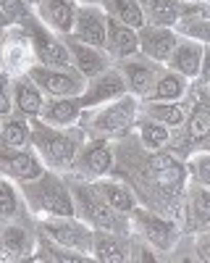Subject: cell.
I'll use <instances>...</instances> for the list:
<instances>
[{
	"label": "cell",
	"mask_w": 210,
	"mask_h": 263,
	"mask_svg": "<svg viewBox=\"0 0 210 263\" xmlns=\"http://www.w3.org/2000/svg\"><path fill=\"white\" fill-rule=\"evenodd\" d=\"M137 195L139 205L179 221L186 192V166L171 150H147L137 135H126L113 145V171Z\"/></svg>",
	"instance_id": "1"
},
{
	"label": "cell",
	"mask_w": 210,
	"mask_h": 263,
	"mask_svg": "<svg viewBox=\"0 0 210 263\" xmlns=\"http://www.w3.org/2000/svg\"><path fill=\"white\" fill-rule=\"evenodd\" d=\"M84 140H87V132L79 124L50 126L39 119H32V147L39 156V161L45 163V168H53L58 174H69Z\"/></svg>",
	"instance_id": "2"
},
{
	"label": "cell",
	"mask_w": 210,
	"mask_h": 263,
	"mask_svg": "<svg viewBox=\"0 0 210 263\" xmlns=\"http://www.w3.org/2000/svg\"><path fill=\"white\" fill-rule=\"evenodd\" d=\"M18 192L34 218H50V216H76L74 197L69 190L66 174H58L53 168H45L37 179L21 182Z\"/></svg>",
	"instance_id": "3"
},
{
	"label": "cell",
	"mask_w": 210,
	"mask_h": 263,
	"mask_svg": "<svg viewBox=\"0 0 210 263\" xmlns=\"http://www.w3.org/2000/svg\"><path fill=\"white\" fill-rule=\"evenodd\" d=\"M137 116H139V98L126 92L116 100L81 111L79 126L87 132V137H102V140L116 142L134 132Z\"/></svg>",
	"instance_id": "4"
},
{
	"label": "cell",
	"mask_w": 210,
	"mask_h": 263,
	"mask_svg": "<svg viewBox=\"0 0 210 263\" xmlns=\"http://www.w3.org/2000/svg\"><path fill=\"white\" fill-rule=\"evenodd\" d=\"M69 190H71V197H74V211H76V218H81L84 224H90L92 229H102V232H113V234H123L129 237L132 234V227H129V216H123L118 211H113L108 203H102L97 192L92 190L90 182L84 179H76V177H69Z\"/></svg>",
	"instance_id": "5"
},
{
	"label": "cell",
	"mask_w": 210,
	"mask_h": 263,
	"mask_svg": "<svg viewBox=\"0 0 210 263\" xmlns=\"http://www.w3.org/2000/svg\"><path fill=\"white\" fill-rule=\"evenodd\" d=\"M129 227H132V234L144 239L155 253H163L165 258H171V253L176 250V245L181 242V237H184L176 218L155 213V211L144 208V205H137L129 213Z\"/></svg>",
	"instance_id": "6"
},
{
	"label": "cell",
	"mask_w": 210,
	"mask_h": 263,
	"mask_svg": "<svg viewBox=\"0 0 210 263\" xmlns=\"http://www.w3.org/2000/svg\"><path fill=\"white\" fill-rule=\"evenodd\" d=\"M39 234L53 239L55 245L66 248L71 253H79L87 260H92V227L84 224L76 216H50V218H37Z\"/></svg>",
	"instance_id": "7"
},
{
	"label": "cell",
	"mask_w": 210,
	"mask_h": 263,
	"mask_svg": "<svg viewBox=\"0 0 210 263\" xmlns=\"http://www.w3.org/2000/svg\"><path fill=\"white\" fill-rule=\"evenodd\" d=\"M32 82L42 90L45 98H79L84 92V79L76 66H45V63H34L27 71Z\"/></svg>",
	"instance_id": "8"
},
{
	"label": "cell",
	"mask_w": 210,
	"mask_h": 263,
	"mask_svg": "<svg viewBox=\"0 0 210 263\" xmlns=\"http://www.w3.org/2000/svg\"><path fill=\"white\" fill-rule=\"evenodd\" d=\"M37 218H18V221H3L0 224V260L3 263H18L32 260L37 250Z\"/></svg>",
	"instance_id": "9"
},
{
	"label": "cell",
	"mask_w": 210,
	"mask_h": 263,
	"mask_svg": "<svg viewBox=\"0 0 210 263\" xmlns=\"http://www.w3.org/2000/svg\"><path fill=\"white\" fill-rule=\"evenodd\" d=\"M37 63L34 42L32 34L24 24H11L3 29V48H0V69L8 77L27 74L32 66Z\"/></svg>",
	"instance_id": "10"
},
{
	"label": "cell",
	"mask_w": 210,
	"mask_h": 263,
	"mask_svg": "<svg viewBox=\"0 0 210 263\" xmlns=\"http://www.w3.org/2000/svg\"><path fill=\"white\" fill-rule=\"evenodd\" d=\"M111 171H113V142L102 137H87L76 153L69 177L95 182V179L108 177Z\"/></svg>",
	"instance_id": "11"
},
{
	"label": "cell",
	"mask_w": 210,
	"mask_h": 263,
	"mask_svg": "<svg viewBox=\"0 0 210 263\" xmlns=\"http://www.w3.org/2000/svg\"><path fill=\"white\" fill-rule=\"evenodd\" d=\"M116 69L121 71L123 82H126V92L144 100L150 95V90L158 84V79L165 71V63H158L153 58H144L142 53L132 55V58H123V61H113Z\"/></svg>",
	"instance_id": "12"
},
{
	"label": "cell",
	"mask_w": 210,
	"mask_h": 263,
	"mask_svg": "<svg viewBox=\"0 0 210 263\" xmlns=\"http://www.w3.org/2000/svg\"><path fill=\"white\" fill-rule=\"evenodd\" d=\"M24 27H27L29 34H32L34 53H37V63H45V66H74L66 42H63V34L48 29L37 16L27 18Z\"/></svg>",
	"instance_id": "13"
},
{
	"label": "cell",
	"mask_w": 210,
	"mask_h": 263,
	"mask_svg": "<svg viewBox=\"0 0 210 263\" xmlns=\"http://www.w3.org/2000/svg\"><path fill=\"white\" fill-rule=\"evenodd\" d=\"M42 171H45V163L39 161V156L34 153L32 145L11 147V145L0 142V174H3V177H8L11 182L21 184V182L37 179Z\"/></svg>",
	"instance_id": "14"
},
{
	"label": "cell",
	"mask_w": 210,
	"mask_h": 263,
	"mask_svg": "<svg viewBox=\"0 0 210 263\" xmlns=\"http://www.w3.org/2000/svg\"><path fill=\"white\" fill-rule=\"evenodd\" d=\"M179 227L184 234H197L210 227V190L195 182H186V192L181 200Z\"/></svg>",
	"instance_id": "15"
},
{
	"label": "cell",
	"mask_w": 210,
	"mask_h": 263,
	"mask_svg": "<svg viewBox=\"0 0 210 263\" xmlns=\"http://www.w3.org/2000/svg\"><path fill=\"white\" fill-rule=\"evenodd\" d=\"M105 34H108V16L100 8V3H79L71 37L105 50Z\"/></svg>",
	"instance_id": "16"
},
{
	"label": "cell",
	"mask_w": 210,
	"mask_h": 263,
	"mask_svg": "<svg viewBox=\"0 0 210 263\" xmlns=\"http://www.w3.org/2000/svg\"><path fill=\"white\" fill-rule=\"evenodd\" d=\"M121 95H126V82H123L121 71L116 69V63H113L111 69H105L102 74L87 79L84 92L79 95V103H81V111H87V108L102 105V103L116 100Z\"/></svg>",
	"instance_id": "17"
},
{
	"label": "cell",
	"mask_w": 210,
	"mask_h": 263,
	"mask_svg": "<svg viewBox=\"0 0 210 263\" xmlns=\"http://www.w3.org/2000/svg\"><path fill=\"white\" fill-rule=\"evenodd\" d=\"M63 42L69 48V55H71V63L76 66V71L84 77V79H92L97 74H102L105 69H111L113 61L111 55L105 53L102 48H95V45H87L71 34H63Z\"/></svg>",
	"instance_id": "18"
},
{
	"label": "cell",
	"mask_w": 210,
	"mask_h": 263,
	"mask_svg": "<svg viewBox=\"0 0 210 263\" xmlns=\"http://www.w3.org/2000/svg\"><path fill=\"white\" fill-rule=\"evenodd\" d=\"M137 37H139V53L158 63H168L179 42V34L171 27H155V24H142L137 29Z\"/></svg>",
	"instance_id": "19"
},
{
	"label": "cell",
	"mask_w": 210,
	"mask_h": 263,
	"mask_svg": "<svg viewBox=\"0 0 210 263\" xmlns=\"http://www.w3.org/2000/svg\"><path fill=\"white\" fill-rule=\"evenodd\" d=\"M90 184H92V190L97 192V197H100L102 203H108L113 211H118V213H123V216H129V213L139 205L134 190L126 184L123 179H118L116 174H108V177L95 179V182H90Z\"/></svg>",
	"instance_id": "20"
},
{
	"label": "cell",
	"mask_w": 210,
	"mask_h": 263,
	"mask_svg": "<svg viewBox=\"0 0 210 263\" xmlns=\"http://www.w3.org/2000/svg\"><path fill=\"white\" fill-rule=\"evenodd\" d=\"M76 6H79L76 0H39V3L34 6V16L53 32L71 34Z\"/></svg>",
	"instance_id": "21"
},
{
	"label": "cell",
	"mask_w": 210,
	"mask_h": 263,
	"mask_svg": "<svg viewBox=\"0 0 210 263\" xmlns=\"http://www.w3.org/2000/svg\"><path fill=\"white\" fill-rule=\"evenodd\" d=\"M11 95H13V111L24 114L27 119H37L39 116L42 103H45V95H42V90L32 82L29 74L11 77Z\"/></svg>",
	"instance_id": "22"
},
{
	"label": "cell",
	"mask_w": 210,
	"mask_h": 263,
	"mask_svg": "<svg viewBox=\"0 0 210 263\" xmlns=\"http://www.w3.org/2000/svg\"><path fill=\"white\" fill-rule=\"evenodd\" d=\"M202 50H205V45H200V42L186 40V37H179L176 48H174V53H171V58H168L165 66H168L171 71H176V74H181V77H186L189 82H192V79L200 77Z\"/></svg>",
	"instance_id": "23"
},
{
	"label": "cell",
	"mask_w": 210,
	"mask_h": 263,
	"mask_svg": "<svg viewBox=\"0 0 210 263\" xmlns=\"http://www.w3.org/2000/svg\"><path fill=\"white\" fill-rule=\"evenodd\" d=\"M105 53L111 61H123L139 53V37L134 27H126L121 21L108 18V34H105Z\"/></svg>",
	"instance_id": "24"
},
{
	"label": "cell",
	"mask_w": 210,
	"mask_h": 263,
	"mask_svg": "<svg viewBox=\"0 0 210 263\" xmlns=\"http://www.w3.org/2000/svg\"><path fill=\"white\" fill-rule=\"evenodd\" d=\"M92 260L100 263H129V237L113 232H92Z\"/></svg>",
	"instance_id": "25"
},
{
	"label": "cell",
	"mask_w": 210,
	"mask_h": 263,
	"mask_svg": "<svg viewBox=\"0 0 210 263\" xmlns=\"http://www.w3.org/2000/svg\"><path fill=\"white\" fill-rule=\"evenodd\" d=\"M37 119L50 126H74L81 119V103L79 98H45Z\"/></svg>",
	"instance_id": "26"
},
{
	"label": "cell",
	"mask_w": 210,
	"mask_h": 263,
	"mask_svg": "<svg viewBox=\"0 0 210 263\" xmlns=\"http://www.w3.org/2000/svg\"><path fill=\"white\" fill-rule=\"evenodd\" d=\"M139 114L153 119L163 126H168L171 132H176L184 119H186V103L179 100V103H160V100H139Z\"/></svg>",
	"instance_id": "27"
},
{
	"label": "cell",
	"mask_w": 210,
	"mask_h": 263,
	"mask_svg": "<svg viewBox=\"0 0 210 263\" xmlns=\"http://www.w3.org/2000/svg\"><path fill=\"white\" fill-rule=\"evenodd\" d=\"M18 218H34L18 192V184L0 174V224L3 221H18Z\"/></svg>",
	"instance_id": "28"
},
{
	"label": "cell",
	"mask_w": 210,
	"mask_h": 263,
	"mask_svg": "<svg viewBox=\"0 0 210 263\" xmlns=\"http://www.w3.org/2000/svg\"><path fill=\"white\" fill-rule=\"evenodd\" d=\"M139 8L147 24H155V27L174 29L176 21L184 16V3H179V0H139Z\"/></svg>",
	"instance_id": "29"
},
{
	"label": "cell",
	"mask_w": 210,
	"mask_h": 263,
	"mask_svg": "<svg viewBox=\"0 0 210 263\" xmlns=\"http://www.w3.org/2000/svg\"><path fill=\"white\" fill-rule=\"evenodd\" d=\"M186 90H189V79L171 71L165 66L163 77L158 79V84L150 90V95H147L144 100H160V103H179L186 98Z\"/></svg>",
	"instance_id": "30"
},
{
	"label": "cell",
	"mask_w": 210,
	"mask_h": 263,
	"mask_svg": "<svg viewBox=\"0 0 210 263\" xmlns=\"http://www.w3.org/2000/svg\"><path fill=\"white\" fill-rule=\"evenodd\" d=\"M0 142L11 145V147H27L32 145V119H27L24 114H8L0 121Z\"/></svg>",
	"instance_id": "31"
},
{
	"label": "cell",
	"mask_w": 210,
	"mask_h": 263,
	"mask_svg": "<svg viewBox=\"0 0 210 263\" xmlns=\"http://www.w3.org/2000/svg\"><path fill=\"white\" fill-rule=\"evenodd\" d=\"M100 8L105 11V16L113 18V21H121L126 27H134L139 29L144 21V13L139 8V0H97Z\"/></svg>",
	"instance_id": "32"
},
{
	"label": "cell",
	"mask_w": 210,
	"mask_h": 263,
	"mask_svg": "<svg viewBox=\"0 0 210 263\" xmlns=\"http://www.w3.org/2000/svg\"><path fill=\"white\" fill-rule=\"evenodd\" d=\"M134 135L147 150H165L168 142H171V129L153 121V119H147V116H142V114L137 116Z\"/></svg>",
	"instance_id": "33"
},
{
	"label": "cell",
	"mask_w": 210,
	"mask_h": 263,
	"mask_svg": "<svg viewBox=\"0 0 210 263\" xmlns=\"http://www.w3.org/2000/svg\"><path fill=\"white\" fill-rule=\"evenodd\" d=\"M174 32L179 37L200 42V45H210V16H184L176 21Z\"/></svg>",
	"instance_id": "34"
},
{
	"label": "cell",
	"mask_w": 210,
	"mask_h": 263,
	"mask_svg": "<svg viewBox=\"0 0 210 263\" xmlns=\"http://www.w3.org/2000/svg\"><path fill=\"white\" fill-rule=\"evenodd\" d=\"M184 166H186L189 182L210 190V150H192L184 158Z\"/></svg>",
	"instance_id": "35"
},
{
	"label": "cell",
	"mask_w": 210,
	"mask_h": 263,
	"mask_svg": "<svg viewBox=\"0 0 210 263\" xmlns=\"http://www.w3.org/2000/svg\"><path fill=\"white\" fill-rule=\"evenodd\" d=\"M0 11L11 18V24H24L27 18L34 16V8L27 0H0Z\"/></svg>",
	"instance_id": "36"
},
{
	"label": "cell",
	"mask_w": 210,
	"mask_h": 263,
	"mask_svg": "<svg viewBox=\"0 0 210 263\" xmlns=\"http://www.w3.org/2000/svg\"><path fill=\"white\" fill-rule=\"evenodd\" d=\"M189 245H192L195 260L210 263V227L197 232V234H189Z\"/></svg>",
	"instance_id": "37"
},
{
	"label": "cell",
	"mask_w": 210,
	"mask_h": 263,
	"mask_svg": "<svg viewBox=\"0 0 210 263\" xmlns=\"http://www.w3.org/2000/svg\"><path fill=\"white\" fill-rule=\"evenodd\" d=\"M13 114V95H11V77L0 69V121Z\"/></svg>",
	"instance_id": "38"
},
{
	"label": "cell",
	"mask_w": 210,
	"mask_h": 263,
	"mask_svg": "<svg viewBox=\"0 0 210 263\" xmlns=\"http://www.w3.org/2000/svg\"><path fill=\"white\" fill-rule=\"evenodd\" d=\"M197 79L210 84V45H205V50H202V66H200V77Z\"/></svg>",
	"instance_id": "39"
},
{
	"label": "cell",
	"mask_w": 210,
	"mask_h": 263,
	"mask_svg": "<svg viewBox=\"0 0 210 263\" xmlns=\"http://www.w3.org/2000/svg\"><path fill=\"white\" fill-rule=\"evenodd\" d=\"M11 27V18L3 13V11H0V32H3V29H8Z\"/></svg>",
	"instance_id": "40"
},
{
	"label": "cell",
	"mask_w": 210,
	"mask_h": 263,
	"mask_svg": "<svg viewBox=\"0 0 210 263\" xmlns=\"http://www.w3.org/2000/svg\"><path fill=\"white\" fill-rule=\"evenodd\" d=\"M200 8H202V16H210V0H200Z\"/></svg>",
	"instance_id": "41"
},
{
	"label": "cell",
	"mask_w": 210,
	"mask_h": 263,
	"mask_svg": "<svg viewBox=\"0 0 210 263\" xmlns=\"http://www.w3.org/2000/svg\"><path fill=\"white\" fill-rule=\"evenodd\" d=\"M179 3H186V6H192V3H200V0H179Z\"/></svg>",
	"instance_id": "42"
},
{
	"label": "cell",
	"mask_w": 210,
	"mask_h": 263,
	"mask_svg": "<svg viewBox=\"0 0 210 263\" xmlns=\"http://www.w3.org/2000/svg\"><path fill=\"white\" fill-rule=\"evenodd\" d=\"M27 3H29V6H32V8H34V6H37V3H39V0H27Z\"/></svg>",
	"instance_id": "43"
},
{
	"label": "cell",
	"mask_w": 210,
	"mask_h": 263,
	"mask_svg": "<svg viewBox=\"0 0 210 263\" xmlns=\"http://www.w3.org/2000/svg\"><path fill=\"white\" fill-rule=\"evenodd\" d=\"M0 48H3V32H0Z\"/></svg>",
	"instance_id": "44"
},
{
	"label": "cell",
	"mask_w": 210,
	"mask_h": 263,
	"mask_svg": "<svg viewBox=\"0 0 210 263\" xmlns=\"http://www.w3.org/2000/svg\"><path fill=\"white\" fill-rule=\"evenodd\" d=\"M84 3H97V0H84Z\"/></svg>",
	"instance_id": "45"
},
{
	"label": "cell",
	"mask_w": 210,
	"mask_h": 263,
	"mask_svg": "<svg viewBox=\"0 0 210 263\" xmlns=\"http://www.w3.org/2000/svg\"><path fill=\"white\" fill-rule=\"evenodd\" d=\"M76 3H84V0H76Z\"/></svg>",
	"instance_id": "46"
},
{
	"label": "cell",
	"mask_w": 210,
	"mask_h": 263,
	"mask_svg": "<svg viewBox=\"0 0 210 263\" xmlns=\"http://www.w3.org/2000/svg\"><path fill=\"white\" fill-rule=\"evenodd\" d=\"M207 87H210V84H207Z\"/></svg>",
	"instance_id": "47"
}]
</instances>
